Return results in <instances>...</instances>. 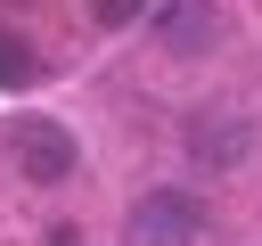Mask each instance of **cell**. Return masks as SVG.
Masks as SVG:
<instances>
[{"mask_svg": "<svg viewBox=\"0 0 262 246\" xmlns=\"http://www.w3.org/2000/svg\"><path fill=\"white\" fill-rule=\"evenodd\" d=\"M16 164H25L33 180H66V172H74V139H66V123H49V115L16 123Z\"/></svg>", "mask_w": 262, "mask_h": 246, "instance_id": "6da1fadb", "label": "cell"}]
</instances>
